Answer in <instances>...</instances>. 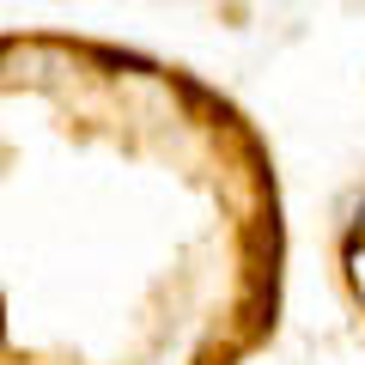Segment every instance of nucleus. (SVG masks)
Segmentation results:
<instances>
[{"mask_svg":"<svg viewBox=\"0 0 365 365\" xmlns=\"http://www.w3.org/2000/svg\"><path fill=\"white\" fill-rule=\"evenodd\" d=\"M365 244V195L353 201V220H347V250H359Z\"/></svg>","mask_w":365,"mask_h":365,"instance_id":"f257e3e1","label":"nucleus"}]
</instances>
